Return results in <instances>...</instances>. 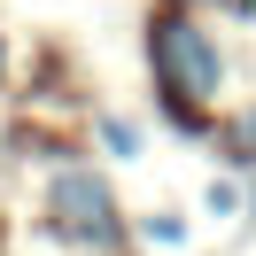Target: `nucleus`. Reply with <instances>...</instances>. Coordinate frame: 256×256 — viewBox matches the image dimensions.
<instances>
[{"mask_svg":"<svg viewBox=\"0 0 256 256\" xmlns=\"http://www.w3.org/2000/svg\"><path fill=\"white\" fill-rule=\"evenodd\" d=\"M156 70H163V86H171L178 101H210L218 94V47H210L186 16L156 24Z\"/></svg>","mask_w":256,"mask_h":256,"instance_id":"1","label":"nucleus"},{"mask_svg":"<svg viewBox=\"0 0 256 256\" xmlns=\"http://www.w3.org/2000/svg\"><path fill=\"white\" fill-rule=\"evenodd\" d=\"M54 225H62L70 240L109 248V240H116V202H109V186H101L94 171H62V178H54Z\"/></svg>","mask_w":256,"mask_h":256,"instance_id":"2","label":"nucleus"},{"mask_svg":"<svg viewBox=\"0 0 256 256\" xmlns=\"http://www.w3.org/2000/svg\"><path fill=\"white\" fill-rule=\"evenodd\" d=\"M233 148H240V156L256 163V116H240V132H233Z\"/></svg>","mask_w":256,"mask_h":256,"instance_id":"3","label":"nucleus"},{"mask_svg":"<svg viewBox=\"0 0 256 256\" xmlns=\"http://www.w3.org/2000/svg\"><path fill=\"white\" fill-rule=\"evenodd\" d=\"M0 70H8V54H0Z\"/></svg>","mask_w":256,"mask_h":256,"instance_id":"4","label":"nucleus"}]
</instances>
